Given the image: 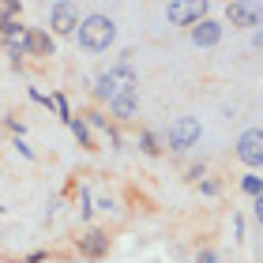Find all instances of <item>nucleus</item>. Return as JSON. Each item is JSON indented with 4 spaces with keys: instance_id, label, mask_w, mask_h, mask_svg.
<instances>
[{
    "instance_id": "b1692460",
    "label": "nucleus",
    "mask_w": 263,
    "mask_h": 263,
    "mask_svg": "<svg viewBox=\"0 0 263 263\" xmlns=\"http://www.w3.org/2000/svg\"><path fill=\"white\" fill-rule=\"evenodd\" d=\"M0 214H4V207H0Z\"/></svg>"
},
{
    "instance_id": "7ed1b4c3",
    "label": "nucleus",
    "mask_w": 263,
    "mask_h": 263,
    "mask_svg": "<svg viewBox=\"0 0 263 263\" xmlns=\"http://www.w3.org/2000/svg\"><path fill=\"white\" fill-rule=\"evenodd\" d=\"M207 11H211L207 0H173L165 8V19L177 23V27H196V23L207 19Z\"/></svg>"
},
{
    "instance_id": "4468645a",
    "label": "nucleus",
    "mask_w": 263,
    "mask_h": 263,
    "mask_svg": "<svg viewBox=\"0 0 263 263\" xmlns=\"http://www.w3.org/2000/svg\"><path fill=\"white\" fill-rule=\"evenodd\" d=\"M139 151H143V154H151V158L162 151V147H158V139H154V132H143V136H139Z\"/></svg>"
},
{
    "instance_id": "0eeeda50",
    "label": "nucleus",
    "mask_w": 263,
    "mask_h": 263,
    "mask_svg": "<svg viewBox=\"0 0 263 263\" xmlns=\"http://www.w3.org/2000/svg\"><path fill=\"white\" fill-rule=\"evenodd\" d=\"M49 27H53V34H61V38L76 34L79 11H76V4H71V0H57V4L49 8Z\"/></svg>"
},
{
    "instance_id": "aec40b11",
    "label": "nucleus",
    "mask_w": 263,
    "mask_h": 263,
    "mask_svg": "<svg viewBox=\"0 0 263 263\" xmlns=\"http://www.w3.org/2000/svg\"><path fill=\"white\" fill-rule=\"evenodd\" d=\"M233 237H237V241H241V237H245V222H241V214H237V218H233Z\"/></svg>"
},
{
    "instance_id": "6ab92c4d",
    "label": "nucleus",
    "mask_w": 263,
    "mask_h": 263,
    "mask_svg": "<svg viewBox=\"0 0 263 263\" xmlns=\"http://www.w3.org/2000/svg\"><path fill=\"white\" fill-rule=\"evenodd\" d=\"M196 263H218V256H214V252H207V248H203V252L196 256Z\"/></svg>"
},
{
    "instance_id": "ddd939ff",
    "label": "nucleus",
    "mask_w": 263,
    "mask_h": 263,
    "mask_svg": "<svg viewBox=\"0 0 263 263\" xmlns=\"http://www.w3.org/2000/svg\"><path fill=\"white\" fill-rule=\"evenodd\" d=\"M241 192L252 196V199H259L263 196V177H241Z\"/></svg>"
},
{
    "instance_id": "f8f14e48",
    "label": "nucleus",
    "mask_w": 263,
    "mask_h": 263,
    "mask_svg": "<svg viewBox=\"0 0 263 263\" xmlns=\"http://www.w3.org/2000/svg\"><path fill=\"white\" fill-rule=\"evenodd\" d=\"M68 128H71V136L79 139V147H94V139H90V128L83 124V117H79V121L71 117V121H68Z\"/></svg>"
},
{
    "instance_id": "f03ea898",
    "label": "nucleus",
    "mask_w": 263,
    "mask_h": 263,
    "mask_svg": "<svg viewBox=\"0 0 263 263\" xmlns=\"http://www.w3.org/2000/svg\"><path fill=\"white\" fill-rule=\"evenodd\" d=\"M128 57H132V53H124V61L117 64V68L102 71V76L94 79V98H102V102H117L121 94L136 90V68L128 64Z\"/></svg>"
},
{
    "instance_id": "f3484780",
    "label": "nucleus",
    "mask_w": 263,
    "mask_h": 263,
    "mask_svg": "<svg viewBox=\"0 0 263 263\" xmlns=\"http://www.w3.org/2000/svg\"><path fill=\"white\" fill-rule=\"evenodd\" d=\"M79 214H83V218H90V214H94V207H90V188H83V192H79Z\"/></svg>"
},
{
    "instance_id": "dca6fc26",
    "label": "nucleus",
    "mask_w": 263,
    "mask_h": 263,
    "mask_svg": "<svg viewBox=\"0 0 263 263\" xmlns=\"http://www.w3.org/2000/svg\"><path fill=\"white\" fill-rule=\"evenodd\" d=\"M83 124H87V128H102V132L109 128V121H105L102 113H94V109H90V113H83Z\"/></svg>"
},
{
    "instance_id": "6e6552de",
    "label": "nucleus",
    "mask_w": 263,
    "mask_h": 263,
    "mask_svg": "<svg viewBox=\"0 0 263 263\" xmlns=\"http://www.w3.org/2000/svg\"><path fill=\"white\" fill-rule=\"evenodd\" d=\"M23 57H53V38H49V30L30 27L27 34H23Z\"/></svg>"
},
{
    "instance_id": "9b49d317",
    "label": "nucleus",
    "mask_w": 263,
    "mask_h": 263,
    "mask_svg": "<svg viewBox=\"0 0 263 263\" xmlns=\"http://www.w3.org/2000/svg\"><path fill=\"white\" fill-rule=\"evenodd\" d=\"M109 113L117 117V121H132V117L139 113V94H136V90L121 94V98H117V102H109Z\"/></svg>"
},
{
    "instance_id": "5701e85b",
    "label": "nucleus",
    "mask_w": 263,
    "mask_h": 263,
    "mask_svg": "<svg viewBox=\"0 0 263 263\" xmlns=\"http://www.w3.org/2000/svg\"><path fill=\"white\" fill-rule=\"evenodd\" d=\"M256 222H259V226H263V196H259V199H256Z\"/></svg>"
},
{
    "instance_id": "f257e3e1",
    "label": "nucleus",
    "mask_w": 263,
    "mask_h": 263,
    "mask_svg": "<svg viewBox=\"0 0 263 263\" xmlns=\"http://www.w3.org/2000/svg\"><path fill=\"white\" fill-rule=\"evenodd\" d=\"M71 38L79 42V49L102 53V49H109L113 38H117V23L109 15H87V19H79V27H76Z\"/></svg>"
},
{
    "instance_id": "a211bd4d",
    "label": "nucleus",
    "mask_w": 263,
    "mask_h": 263,
    "mask_svg": "<svg viewBox=\"0 0 263 263\" xmlns=\"http://www.w3.org/2000/svg\"><path fill=\"white\" fill-rule=\"evenodd\" d=\"M0 15H23V4H19V0H8V4H0Z\"/></svg>"
},
{
    "instance_id": "39448f33",
    "label": "nucleus",
    "mask_w": 263,
    "mask_h": 263,
    "mask_svg": "<svg viewBox=\"0 0 263 263\" xmlns=\"http://www.w3.org/2000/svg\"><path fill=\"white\" fill-rule=\"evenodd\" d=\"M199 121L196 117H177V121L170 124V151H188L199 143Z\"/></svg>"
},
{
    "instance_id": "20e7f679",
    "label": "nucleus",
    "mask_w": 263,
    "mask_h": 263,
    "mask_svg": "<svg viewBox=\"0 0 263 263\" xmlns=\"http://www.w3.org/2000/svg\"><path fill=\"white\" fill-rule=\"evenodd\" d=\"M226 19H230L233 27L259 30L263 27V4H256V0H233V4H226Z\"/></svg>"
},
{
    "instance_id": "423d86ee",
    "label": "nucleus",
    "mask_w": 263,
    "mask_h": 263,
    "mask_svg": "<svg viewBox=\"0 0 263 263\" xmlns=\"http://www.w3.org/2000/svg\"><path fill=\"white\" fill-rule=\"evenodd\" d=\"M237 158L252 170H263V128H248L241 139H237Z\"/></svg>"
},
{
    "instance_id": "1a4fd4ad",
    "label": "nucleus",
    "mask_w": 263,
    "mask_h": 263,
    "mask_svg": "<svg viewBox=\"0 0 263 263\" xmlns=\"http://www.w3.org/2000/svg\"><path fill=\"white\" fill-rule=\"evenodd\" d=\"M222 42V23H214V19H203L192 27V45H199V49H211V45H218Z\"/></svg>"
},
{
    "instance_id": "412c9836",
    "label": "nucleus",
    "mask_w": 263,
    "mask_h": 263,
    "mask_svg": "<svg viewBox=\"0 0 263 263\" xmlns=\"http://www.w3.org/2000/svg\"><path fill=\"white\" fill-rule=\"evenodd\" d=\"M199 188H203V196H218V184H214V181H203Z\"/></svg>"
},
{
    "instance_id": "9d476101",
    "label": "nucleus",
    "mask_w": 263,
    "mask_h": 263,
    "mask_svg": "<svg viewBox=\"0 0 263 263\" xmlns=\"http://www.w3.org/2000/svg\"><path fill=\"white\" fill-rule=\"evenodd\" d=\"M79 252L87 259H102L105 252H109V237H105L102 230H87V237H79Z\"/></svg>"
},
{
    "instance_id": "4be33fe9",
    "label": "nucleus",
    "mask_w": 263,
    "mask_h": 263,
    "mask_svg": "<svg viewBox=\"0 0 263 263\" xmlns=\"http://www.w3.org/2000/svg\"><path fill=\"white\" fill-rule=\"evenodd\" d=\"M252 45H256V49H263V27H259V30H252Z\"/></svg>"
},
{
    "instance_id": "2eb2a0df",
    "label": "nucleus",
    "mask_w": 263,
    "mask_h": 263,
    "mask_svg": "<svg viewBox=\"0 0 263 263\" xmlns=\"http://www.w3.org/2000/svg\"><path fill=\"white\" fill-rule=\"evenodd\" d=\"M53 109H57L61 121H71V109H68V98H64V94H53Z\"/></svg>"
}]
</instances>
